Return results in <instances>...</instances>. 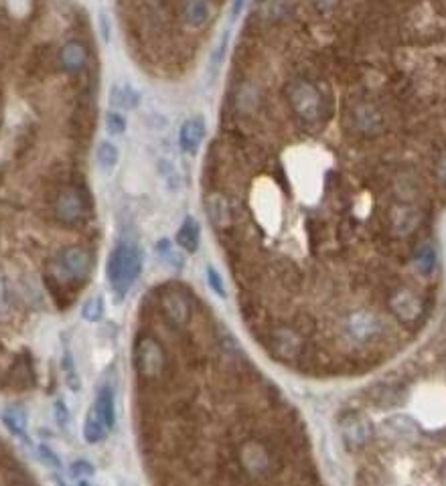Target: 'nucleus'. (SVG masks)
Listing matches in <instances>:
<instances>
[{"label": "nucleus", "instance_id": "f8f14e48", "mask_svg": "<svg viewBox=\"0 0 446 486\" xmlns=\"http://www.w3.org/2000/svg\"><path fill=\"white\" fill-rule=\"evenodd\" d=\"M353 122H355V128H359L365 134H371V132L382 128V116L373 106H359V108H355Z\"/></svg>", "mask_w": 446, "mask_h": 486}, {"label": "nucleus", "instance_id": "9b49d317", "mask_svg": "<svg viewBox=\"0 0 446 486\" xmlns=\"http://www.w3.org/2000/svg\"><path fill=\"white\" fill-rule=\"evenodd\" d=\"M199 242H201V229H199V223L197 219L193 217H187L183 221V225L178 227L177 231V243L189 253H195L197 247H199Z\"/></svg>", "mask_w": 446, "mask_h": 486}, {"label": "nucleus", "instance_id": "412c9836", "mask_svg": "<svg viewBox=\"0 0 446 486\" xmlns=\"http://www.w3.org/2000/svg\"><path fill=\"white\" fill-rule=\"evenodd\" d=\"M207 280H209V284H211V288H213L219 296H223V294H225V290H223V282H221L219 273L215 272V268H211V266L207 268Z\"/></svg>", "mask_w": 446, "mask_h": 486}, {"label": "nucleus", "instance_id": "ddd939ff", "mask_svg": "<svg viewBox=\"0 0 446 486\" xmlns=\"http://www.w3.org/2000/svg\"><path fill=\"white\" fill-rule=\"evenodd\" d=\"M93 411L97 414L102 424L106 425V429L114 425V397H112V391L108 387L100 391L95 403H93Z\"/></svg>", "mask_w": 446, "mask_h": 486}, {"label": "nucleus", "instance_id": "9d476101", "mask_svg": "<svg viewBox=\"0 0 446 486\" xmlns=\"http://www.w3.org/2000/svg\"><path fill=\"white\" fill-rule=\"evenodd\" d=\"M209 14H211V6L207 0H187L183 8V21L185 25L193 29H201L209 21Z\"/></svg>", "mask_w": 446, "mask_h": 486}, {"label": "nucleus", "instance_id": "f03ea898", "mask_svg": "<svg viewBox=\"0 0 446 486\" xmlns=\"http://www.w3.org/2000/svg\"><path fill=\"white\" fill-rule=\"evenodd\" d=\"M142 272V253L134 243L122 242L118 243L110 257H108V266H106V275L110 280V286L114 288V292L118 296H124L134 282L138 280V275Z\"/></svg>", "mask_w": 446, "mask_h": 486}, {"label": "nucleus", "instance_id": "0eeeda50", "mask_svg": "<svg viewBox=\"0 0 446 486\" xmlns=\"http://www.w3.org/2000/svg\"><path fill=\"white\" fill-rule=\"evenodd\" d=\"M108 101L112 108L116 110H136L138 104H140V93L138 90L128 84V81H116L112 88H110V95H108Z\"/></svg>", "mask_w": 446, "mask_h": 486}, {"label": "nucleus", "instance_id": "f3484780", "mask_svg": "<svg viewBox=\"0 0 446 486\" xmlns=\"http://www.w3.org/2000/svg\"><path fill=\"white\" fill-rule=\"evenodd\" d=\"M126 128H128V124H126V118H124L122 114H118V112H108V114H106V132H108L110 136H120V134H124Z\"/></svg>", "mask_w": 446, "mask_h": 486}, {"label": "nucleus", "instance_id": "39448f33", "mask_svg": "<svg viewBox=\"0 0 446 486\" xmlns=\"http://www.w3.org/2000/svg\"><path fill=\"white\" fill-rule=\"evenodd\" d=\"M0 486H41L29 468L0 438Z\"/></svg>", "mask_w": 446, "mask_h": 486}, {"label": "nucleus", "instance_id": "4be33fe9", "mask_svg": "<svg viewBox=\"0 0 446 486\" xmlns=\"http://www.w3.org/2000/svg\"><path fill=\"white\" fill-rule=\"evenodd\" d=\"M245 2H248V0H234V4H232V21H236L239 14H241Z\"/></svg>", "mask_w": 446, "mask_h": 486}, {"label": "nucleus", "instance_id": "2eb2a0df", "mask_svg": "<svg viewBox=\"0 0 446 486\" xmlns=\"http://www.w3.org/2000/svg\"><path fill=\"white\" fill-rule=\"evenodd\" d=\"M227 43H230V29L225 30V32H221V37H219V41H217V47H215L213 53H211V61H209V73H211V77H215V75L219 73L221 65H223V57H225V51H227Z\"/></svg>", "mask_w": 446, "mask_h": 486}, {"label": "nucleus", "instance_id": "6e6552de", "mask_svg": "<svg viewBox=\"0 0 446 486\" xmlns=\"http://www.w3.org/2000/svg\"><path fill=\"white\" fill-rule=\"evenodd\" d=\"M61 67L69 73H77L88 63V49L80 41H67L59 51Z\"/></svg>", "mask_w": 446, "mask_h": 486}, {"label": "nucleus", "instance_id": "1a4fd4ad", "mask_svg": "<svg viewBox=\"0 0 446 486\" xmlns=\"http://www.w3.org/2000/svg\"><path fill=\"white\" fill-rule=\"evenodd\" d=\"M412 268L420 278L432 275L436 268V249L432 243H420L412 253Z\"/></svg>", "mask_w": 446, "mask_h": 486}, {"label": "nucleus", "instance_id": "7ed1b4c3", "mask_svg": "<svg viewBox=\"0 0 446 486\" xmlns=\"http://www.w3.org/2000/svg\"><path fill=\"white\" fill-rule=\"evenodd\" d=\"M286 97L298 118L308 124L321 120L323 116V97L319 90L304 79H295L286 86Z\"/></svg>", "mask_w": 446, "mask_h": 486}, {"label": "nucleus", "instance_id": "dca6fc26", "mask_svg": "<svg viewBox=\"0 0 446 486\" xmlns=\"http://www.w3.org/2000/svg\"><path fill=\"white\" fill-rule=\"evenodd\" d=\"M104 431H106V425L102 424V420L97 418V414H95L93 407H91V411L88 414V420H86V429H84L86 440L93 444V442H97V440L104 438Z\"/></svg>", "mask_w": 446, "mask_h": 486}, {"label": "nucleus", "instance_id": "6ab92c4d", "mask_svg": "<svg viewBox=\"0 0 446 486\" xmlns=\"http://www.w3.org/2000/svg\"><path fill=\"white\" fill-rule=\"evenodd\" d=\"M100 32H102V41L110 43V39H112V21H110L106 10H100Z\"/></svg>", "mask_w": 446, "mask_h": 486}, {"label": "nucleus", "instance_id": "423d86ee", "mask_svg": "<svg viewBox=\"0 0 446 486\" xmlns=\"http://www.w3.org/2000/svg\"><path fill=\"white\" fill-rule=\"evenodd\" d=\"M205 140V120L203 118H191L180 126L178 132V146L187 154H195Z\"/></svg>", "mask_w": 446, "mask_h": 486}, {"label": "nucleus", "instance_id": "f257e3e1", "mask_svg": "<svg viewBox=\"0 0 446 486\" xmlns=\"http://www.w3.org/2000/svg\"><path fill=\"white\" fill-rule=\"evenodd\" d=\"M132 416L150 486H323L295 405L180 284L140 308Z\"/></svg>", "mask_w": 446, "mask_h": 486}, {"label": "nucleus", "instance_id": "5701e85b", "mask_svg": "<svg viewBox=\"0 0 446 486\" xmlns=\"http://www.w3.org/2000/svg\"><path fill=\"white\" fill-rule=\"evenodd\" d=\"M315 4L319 10H331L337 4V0H315Z\"/></svg>", "mask_w": 446, "mask_h": 486}, {"label": "nucleus", "instance_id": "aec40b11", "mask_svg": "<svg viewBox=\"0 0 446 486\" xmlns=\"http://www.w3.org/2000/svg\"><path fill=\"white\" fill-rule=\"evenodd\" d=\"M434 175L440 184L446 186V150L440 152V156L436 158V164H434Z\"/></svg>", "mask_w": 446, "mask_h": 486}, {"label": "nucleus", "instance_id": "a211bd4d", "mask_svg": "<svg viewBox=\"0 0 446 486\" xmlns=\"http://www.w3.org/2000/svg\"><path fill=\"white\" fill-rule=\"evenodd\" d=\"M102 312H104V300L102 296H91L88 302L84 304L82 308V316L86 320H100L102 318Z\"/></svg>", "mask_w": 446, "mask_h": 486}, {"label": "nucleus", "instance_id": "20e7f679", "mask_svg": "<svg viewBox=\"0 0 446 486\" xmlns=\"http://www.w3.org/2000/svg\"><path fill=\"white\" fill-rule=\"evenodd\" d=\"M339 429L351 450H363L373 436L371 420L363 409H345L339 418Z\"/></svg>", "mask_w": 446, "mask_h": 486}, {"label": "nucleus", "instance_id": "4468645a", "mask_svg": "<svg viewBox=\"0 0 446 486\" xmlns=\"http://www.w3.org/2000/svg\"><path fill=\"white\" fill-rule=\"evenodd\" d=\"M118 160H120V152L112 142H102V144L97 146V152H95V162H97V166H100V171H102V173L110 175V173L116 168Z\"/></svg>", "mask_w": 446, "mask_h": 486}]
</instances>
